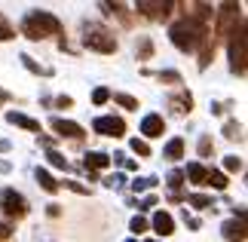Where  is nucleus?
Instances as JSON below:
<instances>
[{"label":"nucleus","mask_w":248,"mask_h":242,"mask_svg":"<svg viewBox=\"0 0 248 242\" xmlns=\"http://www.w3.org/2000/svg\"><path fill=\"white\" fill-rule=\"evenodd\" d=\"M18 31H22L28 40H46V37H62V40H64L62 18L55 13H46V9H31V13L22 18Z\"/></svg>","instance_id":"nucleus-1"},{"label":"nucleus","mask_w":248,"mask_h":242,"mask_svg":"<svg viewBox=\"0 0 248 242\" xmlns=\"http://www.w3.org/2000/svg\"><path fill=\"white\" fill-rule=\"evenodd\" d=\"M205 37H208V25L196 22V18H190V16H181L178 22H171V28H169V40L175 43L181 52H196Z\"/></svg>","instance_id":"nucleus-2"},{"label":"nucleus","mask_w":248,"mask_h":242,"mask_svg":"<svg viewBox=\"0 0 248 242\" xmlns=\"http://www.w3.org/2000/svg\"><path fill=\"white\" fill-rule=\"evenodd\" d=\"M83 46H86V49H92V52H101V55H110V52L120 49L113 31H110V28H104V25H98V22H86L83 25Z\"/></svg>","instance_id":"nucleus-3"},{"label":"nucleus","mask_w":248,"mask_h":242,"mask_svg":"<svg viewBox=\"0 0 248 242\" xmlns=\"http://www.w3.org/2000/svg\"><path fill=\"white\" fill-rule=\"evenodd\" d=\"M227 49H230V71L236 77H245V18H239L236 28L230 31Z\"/></svg>","instance_id":"nucleus-4"},{"label":"nucleus","mask_w":248,"mask_h":242,"mask_svg":"<svg viewBox=\"0 0 248 242\" xmlns=\"http://www.w3.org/2000/svg\"><path fill=\"white\" fill-rule=\"evenodd\" d=\"M0 211L9 221H22V218H28V199L18 190L6 187V190H0Z\"/></svg>","instance_id":"nucleus-5"},{"label":"nucleus","mask_w":248,"mask_h":242,"mask_svg":"<svg viewBox=\"0 0 248 242\" xmlns=\"http://www.w3.org/2000/svg\"><path fill=\"white\" fill-rule=\"evenodd\" d=\"M242 18V6L239 3H221L217 6V37H230L236 22Z\"/></svg>","instance_id":"nucleus-6"},{"label":"nucleus","mask_w":248,"mask_h":242,"mask_svg":"<svg viewBox=\"0 0 248 242\" xmlns=\"http://www.w3.org/2000/svg\"><path fill=\"white\" fill-rule=\"evenodd\" d=\"M92 129H95V135H104V138H123L126 135V120L123 117H95V123H92Z\"/></svg>","instance_id":"nucleus-7"},{"label":"nucleus","mask_w":248,"mask_h":242,"mask_svg":"<svg viewBox=\"0 0 248 242\" xmlns=\"http://www.w3.org/2000/svg\"><path fill=\"white\" fill-rule=\"evenodd\" d=\"M171 6H175V3H169V0H138L135 13L147 16V18H169Z\"/></svg>","instance_id":"nucleus-8"},{"label":"nucleus","mask_w":248,"mask_h":242,"mask_svg":"<svg viewBox=\"0 0 248 242\" xmlns=\"http://www.w3.org/2000/svg\"><path fill=\"white\" fill-rule=\"evenodd\" d=\"M52 132L59 135V138H74V141H83L86 138V129L80 123H74V120H64V117H55L52 123Z\"/></svg>","instance_id":"nucleus-9"},{"label":"nucleus","mask_w":248,"mask_h":242,"mask_svg":"<svg viewBox=\"0 0 248 242\" xmlns=\"http://www.w3.org/2000/svg\"><path fill=\"white\" fill-rule=\"evenodd\" d=\"M169 111L175 113V117H187L190 111H193V95H190L187 89H178V92H171L169 95Z\"/></svg>","instance_id":"nucleus-10"},{"label":"nucleus","mask_w":248,"mask_h":242,"mask_svg":"<svg viewBox=\"0 0 248 242\" xmlns=\"http://www.w3.org/2000/svg\"><path fill=\"white\" fill-rule=\"evenodd\" d=\"M141 135H144V138H163L166 135V120L159 117V113H147V117L141 120Z\"/></svg>","instance_id":"nucleus-11"},{"label":"nucleus","mask_w":248,"mask_h":242,"mask_svg":"<svg viewBox=\"0 0 248 242\" xmlns=\"http://www.w3.org/2000/svg\"><path fill=\"white\" fill-rule=\"evenodd\" d=\"M221 233H224L227 242H245V221H239V218L224 221V224H221Z\"/></svg>","instance_id":"nucleus-12"},{"label":"nucleus","mask_w":248,"mask_h":242,"mask_svg":"<svg viewBox=\"0 0 248 242\" xmlns=\"http://www.w3.org/2000/svg\"><path fill=\"white\" fill-rule=\"evenodd\" d=\"M6 123H9V126H18V129H28V132H34V135H43V132H40V123H37V120H31L28 113L6 111Z\"/></svg>","instance_id":"nucleus-13"},{"label":"nucleus","mask_w":248,"mask_h":242,"mask_svg":"<svg viewBox=\"0 0 248 242\" xmlns=\"http://www.w3.org/2000/svg\"><path fill=\"white\" fill-rule=\"evenodd\" d=\"M110 166V157L108 153H101V150H89L86 153V160H83V169L89 172V175H95V172H101V169H108Z\"/></svg>","instance_id":"nucleus-14"},{"label":"nucleus","mask_w":248,"mask_h":242,"mask_svg":"<svg viewBox=\"0 0 248 242\" xmlns=\"http://www.w3.org/2000/svg\"><path fill=\"white\" fill-rule=\"evenodd\" d=\"M150 227H154L159 236H171V233H175V218H171L166 209H159L154 215V221H150Z\"/></svg>","instance_id":"nucleus-15"},{"label":"nucleus","mask_w":248,"mask_h":242,"mask_svg":"<svg viewBox=\"0 0 248 242\" xmlns=\"http://www.w3.org/2000/svg\"><path fill=\"white\" fill-rule=\"evenodd\" d=\"M212 59H215V37L208 34L202 40V46H199V71H205V67L212 65Z\"/></svg>","instance_id":"nucleus-16"},{"label":"nucleus","mask_w":248,"mask_h":242,"mask_svg":"<svg viewBox=\"0 0 248 242\" xmlns=\"http://www.w3.org/2000/svg\"><path fill=\"white\" fill-rule=\"evenodd\" d=\"M34 178H37V184H40V187H43L46 193H59V187H62V184L55 181V178H52V175H49L46 169H40V166L34 169Z\"/></svg>","instance_id":"nucleus-17"},{"label":"nucleus","mask_w":248,"mask_h":242,"mask_svg":"<svg viewBox=\"0 0 248 242\" xmlns=\"http://www.w3.org/2000/svg\"><path fill=\"white\" fill-rule=\"evenodd\" d=\"M163 157L166 160H184V138H171L169 144H166V150H163Z\"/></svg>","instance_id":"nucleus-18"},{"label":"nucleus","mask_w":248,"mask_h":242,"mask_svg":"<svg viewBox=\"0 0 248 242\" xmlns=\"http://www.w3.org/2000/svg\"><path fill=\"white\" fill-rule=\"evenodd\" d=\"M184 172L181 169H171L169 172V178H166V184H169V190H171V196H181V187H184Z\"/></svg>","instance_id":"nucleus-19"},{"label":"nucleus","mask_w":248,"mask_h":242,"mask_svg":"<svg viewBox=\"0 0 248 242\" xmlns=\"http://www.w3.org/2000/svg\"><path fill=\"white\" fill-rule=\"evenodd\" d=\"M205 175H208V169L202 166V162H190L187 172H184V178H190L193 184H205Z\"/></svg>","instance_id":"nucleus-20"},{"label":"nucleus","mask_w":248,"mask_h":242,"mask_svg":"<svg viewBox=\"0 0 248 242\" xmlns=\"http://www.w3.org/2000/svg\"><path fill=\"white\" fill-rule=\"evenodd\" d=\"M135 55H138V62H147L150 55H154V40H150V37H138Z\"/></svg>","instance_id":"nucleus-21"},{"label":"nucleus","mask_w":248,"mask_h":242,"mask_svg":"<svg viewBox=\"0 0 248 242\" xmlns=\"http://www.w3.org/2000/svg\"><path fill=\"white\" fill-rule=\"evenodd\" d=\"M205 184H208V187H215V190H227V175H224V172H217V169H208Z\"/></svg>","instance_id":"nucleus-22"},{"label":"nucleus","mask_w":248,"mask_h":242,"mask_svg":"<svg viewBox=\"0 0 248 242\" xmlns=\"http://www.w3.org/2000/svg\"><path fill=\"white\" fill-rule=\"evenodd\" d=\"M187 206H193V209H215V199L205 196V193H190V196H187Z\"/></svg>","instance_id":"nucleus-23"},{"label":"nucleus","mask_w":248,"mask_h":242,"mask_svg":"<svg viewBox=\"0 0 248 242\" xmlns=\"http://www.w3.org/2000/svg\"><path fill=\"white\" fill-rule=\"evenodd\" d=\"M22 65L28 67L31 74H40V77H52V67H43V65H37L31 55H22Z\"/></svg>","instance_id":"nucleus-24"},{"label":"nucleus","mask_w":248,"mask_h":242,"mask_svg":"<svg viewBox=\"0 0 248 242\" xmlns=\"http://www.w3.org/2000/svg\"><path fill=\"white\" fill-rule=\"evenodd\" d=\"M46 160H49V166H55V169H64V172L71 169V162L64 160V157H62V153L55 150V147H49V150H46Z\"/></svg>","instance_id":"nucleus-25"},{"label":"nucleus","mask_w":248,"mask_h":242,"mask_svg":"<svg viewBox=\"0 0 248 242\" xmlns=\"http://www.w3.org/2000/svg\"><path fill=\"white\" fill-rule=\"evenodd\" d=\"M196 150H199V157L202 160H208L215 153V141H212V135H202V138H199V144H196Z\"/></svg>","instance_id":"nucleus-26"},{"label":"nucleus","mask_w":248,"mask_h":242,"mask_svg":"<svg viewBox=\"0 0 248 242\" xmlns=\"http://www.w3.org/2000/svg\"><path fill=\"white\" fill-rule=\"evenodd\" d=\"M113 101H117L120 108H126V111H138V98H132L126 92H113Z\"/></svg>","instance_id":"nucleus-27"},{"label":"nucleus","mask_w":248,"mask_h":242,"mask_svg":"<svg viewBox=\"0 0 248 242\" xmlns=\"http://www.w3.org/2000/svg\"><path fill=\"white\" fill-rule=\"evenodd\" d=\"M224 138H236V141H239V138H242V123L227 120V123H224Z\"/></svg>","instance_id":"nucleus-28"},{"label":"nucleus","mask_w":248,"mask_h":242,"mask_svg":"<svg viewBox=\"0 0 248 242\" xmlns=\"http://www.w3.org/2000/svg\"><path fill=\"white\" fill-rule=\"evenodd\" d=\"M159 83H171V86H181V74L178 71H156L154 74Z\"/></svg>","instance_id":"nucleus-29"},{"label":"nucleus","mask_w":248,"mask_h":242,"mask_svg":"<svg viewBox=\"0 0 248 242\" xmlns=\"http://www.w3.org/2000/svg\"><path fill=\"white\" fill-rule=\"evenodd\" d=\"M129 147H132V153H138V157H150V144L144 138H132Z\"/></svg>","instance_id":"nucleus-30"},{"label":"nucleus","mask_w":248,"mask_h":242,"mask_svg":"<svg viewBox=\"0 0 248 242\" xmlns=\"http://www.w3.org/2000/svg\"><path fill=\"white\" fill-rule=\"evenodd\" d=\"M16 37V28L3 18V13H0V43H6V40H13Z\"/></svg>","instance_id":"nucleus-31"},{"label":"nucleus","mask_w":248,"mask_h":242,"mask_svg":"<svg viewBox=\"0 0 248 242\" xmlns=\"http://www.w3.org/2000/svg\"><path fill=\"white\" fill-rule=\"evenodd\" d=\"M156 178H135V181H132V190H135V193H144V190H150V187H156Z\"/></svg>","instance_id":"nucleus-32"},{"label":"nucleus","mask_w":248,"mask_h":242,"mask_svg":"<svg viewBox=\"0 0 248 242\" xmlns=\"http://www.w3.org/2000/svg\"><path fill=\"white\" fill-rule=\"evenodd\" d=\"M110 162H117V166L129 169V172H132V169H138V162H135V160H129L126 153H113V157H110Z\"/></svg>","instance_id":"nucleus-33"},{"label":"nucleus","mask_w":248,"mask_h":242,"mask_svg":"<svg viewBox=\"0 0 248 242\" xmlns=\"http://www.w3.org/2000/svg\"><path fill=\"white\" fill-rule=\"evenodd\" d=\"M147 227H150V224H147V218H141V215H135V218L129 221V230H132V233H144Z\"/></svg>","instance_id":"nucleus-34"},{"label":"nucleus","mask_w":248,"mask_h":242,"mask_svg":"<svg viewBox=\"0 0 248 242\" xmlns=\"http://www.w3.org/2000/svg\"><path fill=\"white\" fill-rule=\"evenodd\" d=\"M92 101H95V104H104V101H110V89H108V86H98V89L92 92Z\"/></svg>","instance_id":"nucleus-35"},{"label":"nucleus","mask_w":248,"mask_h":242,"mask_svg":"<svg viewBox=\"0 0 248 242\" xmlns=\"http://www.w3.org/2000/svg\"><path fill=\"white\" fill-rule=\"evenodd\" d=\"M224 169L227 172H242V160L239 157H224ZM224 172V175H227Z\"/></svg>","instance_id":"nucleus-36"},{"label":"nucleus","mask_w":248,"mask_h":242,"mask_svg":"<svg viewBox=\"0 0 248 242\" xmlns=\"http://www.w3.org/2000/svg\"><path fill=\"white\" fill-rule=\"evenodd\" d=\"M9 236H13V224H9V221H0V242H6Z\"/></svg>","instance_id":"nucleus-37"},{"label":"nucleus","mask_w":248,"mask_h":242,"mask_svg":"<svg viewBox=\"0 0 248 242\" xmlns=\"http://www.w3.org/2000/svg\"><path fill=\"white\" fill-rule=\"evenodd\" d=\"M55 108H74V98L71 95H59V98H55Z\"/></svg>","instance_id":"nucleus-38"},{"label":"nucleus","mask_w":248,"mask_h":242,"mask_svg":"<svg viewBox=\"0 0 248 242\" xmlns=\"http://www.w3.org/2000/svg\"><path fill=\"white\" fill-rule=\"evenodd\" d=\"M104 184H108V187H123V184H126V178H123V175H110Z\"/></svg>","instance_id":"nucleus-39"},{"label":"nucleus","mask_w":248,"mask_h":242,"mask_svg":"<svg viewBox=\"0 0 248 242\" xmlns=\"http://www.w3.org/2000/svg\"><path fill=\"white\" fill-rule=\"evenodd\" d=\"M154 206H156V196H154V193H150V196H144V199L138 202V209H154Z\"/></svg>","instance_id":"nucleus-40"},{"label":"nucleus","mask_w":248,"mask_h":242,"mask_svg":"<svg viewBox=\"0 0 248 242\" xmlns=\"http://www.w3.org/2000/svg\"><path fill=\"white\" fill-rule=\"evenodd\" d=\"M64 187H71L74 193H89V190H86L83 184H77V181H64Z\"/></svg>","instance_id":"nucleus-41"},{"label":"nucleus","mask_w":248,"mask_h":242,"mask_svg":"<svg viewBox=\"0 0 248 242\" xmlns=\"http://www.w3.org/2000/svg\"><path fill=\"white\" fill-rule=\"evenodd\" d=\"M46 215H49V218H59L62 215V206H55V202H52V206H46Z\"/></svg>","instance_id":"nucleus-42"},{"label":"nucleus","mask_w":248,"mask_h":242,"mask_svg":"<svg viewBox=\"0 0 248 242\" xmlns=\"http://www.w3.org/2000/svg\"><path fill=\"white\" fill-rule=\"evenodd\" d=\"M9 101H13V95H9L6 89H0V108H3V104H9Z\"/></svg>","instance_id":"nucleus-43"},{"label":"nucleus","mask_w":248,"mask_h":242,"mask_svg":"<svg viewBox=\"0 0 248 242\" xmlns=\"http://www.w3.org/2000/svg\"><path fill=\"white\" fill-rule=\"evenodd\" d=\"M9 150V141H0V153H6Z\"/></svg>","instance_id":"nucleus-44"},{"label":"nucleus","mask_w":248,"mask_h":242,"mask_svg":"<svg viewBox=\"0 0 248 242\" xmlns=\"http://www.w3.org/2000/svg\"><path fill=\"white\" fill-rule=\"evenodd\" d=\"M0 172H9V162H0Z\"/></svg>","instance_id":"nucleus-45"},{"label":"nucleus","mask_w":248,"mask_h":242,"mask_svg":"<svg viewBox=\"0 0 248 242\" xmlns=\"http://www.w3.org/2000/svg\"><path fill=\"white\" fill-rule=\"evenodd\" d=\"M147 242H159V239H147Z\"/></svg>","instance_id":"nucleus-46"},{"label":"nucleus","mask_w":248,"mask_h":242,"mask_svg":"<svg viewBox=\"0 0 248 242\" xmlns=\"http://www.w3.org/2000/svg\"><path fill=\"white\" fill-rule=\"evenodd\" d=\"M126 242H138V239H126Z\"/></svg>","instance_id":"nucleus-47"}]
</instances>
